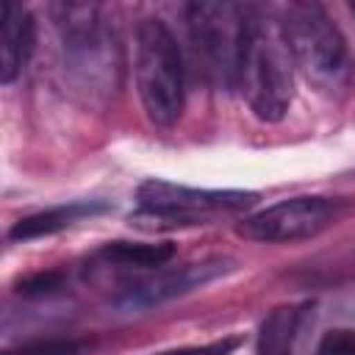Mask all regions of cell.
<instances>
[{"label":"cell","instance_id":"cell-10","mask_svg":"<svg viewBox=\"0 0 355 355\" xmlns=\"http://www.w3.org/2000/svg\"><path fill=\"white\" fill-rule=\"evenodd\" d=\"M111 205L103 202V200H78V202H67V205H55V208H44V211H36L31 216H22L14 222V227L8 230V239L11 241H33V239H42V236H53L58 230H67L69 225L86 219V216H94V214H103L108 211Z\"/></svg>","mask_w":355,"mask_h":355},{"label":"cell","instance_id":"cell-3","mask_svg":"<svg viewBox=\"0 0 355 355\" xmlns=\"http://www.w3.org/2000/svg\"><path fill=\"white\" fill-rule=\"evenodd\" d=\"M294 67L322 92H336L349 78V50L330 19V14L319 3L294 0L277 8Z\"/></svg>","mask_w":355,"mask_h":355},{"label":"cell","instance_id":"cell-5","mask_svg":"<svg viewBox=\"0 0 355 355\" xmlns=\"http://www.w3.org/2000/svg\"><path fill=\"white\" fill-rule=\"evenodd\" d=\"M258 200L255 191L241 189H194L169 180H144L136 189V214L130 216L136 225L169 227V225H197L214 214L244 211Z\"/></svg>","mask_w":355,"mask_h":355},{"label":"cell","instance_id":"cell-6","mask_svg":"<svg viewBox=\"0 0 355 355\" xmlns=\"http://www.w3.org/2000/svg\"><path fill=\"white\" fill-rule=\"evenodd\" d=\"M244 3H189L186 28L191 47L211 83L236 89V61L241 42Z\"/></svg>","mask_w":355,"mask_h":355},{"label":"cell","instance_id":"cell-13","mask_svg":"<svg viewBox=\"0 0 355 355\" xmlns=\"http://www.w3.org/2000/svg\"><path fill=\"white\" fill-rule=\"evenodd\" d=\"M316 355H355V330L336 327L319 338Z\"/></svg>","mask_w":355,"mask_h":355},{"label":"cell","instance_id":"cell-15","mask_svg":"<svg viewBox=\"0 0 355 355\" xmlns=\"http://www.w3.org/2000/svg\"><path fill=\"white\" fill-rule=\"evenodd\" d=\"M241 336H225L216 341H208L202 347H178V349H166V352H155V355H230L241 347Z\"/></svg>","mask_w":355,"mask_h":355},{"label":"cell","instance_id":"cell-4","mask_svg":"<svg viewBox=\"0 0 355 355\" xmlns=\"http://www.w3.org/2000/svg\"><path fill=\"white\" fill-rule=\"evenodd\" d=\"M136 89L150 122L169 128L183 114L186 83L183 55L175 33L158 17H147L136 28Z\"/></svg>","mask_w":355,"mask_h":355},{"label":"cell","instance_id":"cell-8","mask_svg":"<svg viewBox=\"0 0 355 355\" xmlns=\"http://www.w3.org/2000/svg\"><path fill=\"white\" fill-rule=\"evenodd\" d=\"M236 269V261L227 258V255H211V258H202V261H191V263H183V266H172V269H161L155 272L153 277L125 288L119 297H116V305L125 308V311H139V308H153V305H161L166 300H175L180 294H189L216 277H225Z\"/></svg>","mask_w":355,"mask_h":355},{"label":"cell","instance_id":"cell-1","mask_svg":"<svg viewBox=\"0 0 355 355\" xmlns=\"http://www.w3.org/2000/svg\"><path fill=\"white\" fill-rule=\"evenodd\" d=\"M236 89L263 122H280L294 100V58L272 6L244 3Z\"/></svg>","mask_w":355,"mask_h":355},{"label":"cell","instance_id":"cell-17","mask_svg":"<svg viewBox=\"0 0 355 355\" xmlns=\"http://www.w3.org/2000/svg\"><path fill=\"white\" fill-rule=\"evenodd\" d=\"M352 14H355V3H352Z\"/></svg>","mask_w":355,"mask_h":355},{"label":"cell","instance_id":"cell-2","mask_svg":"<svg viewBox=\"0 0 355 355\" xmlns=\"http://www.w3.org/2000/svg\"><path fill=\"white\" fill-rule=\"evenodd\" d=\"M53 25L64 50V69L72 75L78 89L89 94H108L119 83V44L103 6L97 3H53Z\"/></svg>","mask_w":355,"mask_h":355},{"label":"cell","instance_id":"cell-7","mask_svg":"<svg viewBox=\"0 0 355 355\" xmlns=\"http://www.w3.org/2000/svg\"><path fill=\"white\" fill-rule=\"evenodd\" d=\"M349 208L352 202L344 197H322V194L291 197L247 216L239 225V236L250 241H266V244L302 241L336 225Z\"/></svg>","mask_w":355,"mask_h":355},{"label":"cell","instance_id":"cell-12","mask_svg":"<svg viewBox=\"0 0 355 355\" xmlns=\"http://www.w3.org/2000/svg\"><path fill=\"white\" fill-rule=\"evenodd\" d=\"M175 252L178 247L172 241H111L100 247L97 258L122 269H161L175 258Z\"/></svg>","mask_w":355,"mask_h":355},{"label":"cell","instance_id":"cell-16","mask_svg":"<svg viewBox=\"0 0 355 355\" xmlns=\"http://www.w3.org/2000/svg\"><path fill=\"white\" fill-rule=\"evenodd\" d=\"M6 355H80V344L69 338H47V341H36V344H28Z\"/></svg>","mask_w":355,"mask_h":355},{"label":"cell","instance_id":"cell-14","mask_svg":"<svg viewBox=\"0 0 355 355\" xmlns=\"http://www.w3.org/2000/svg\"><path fill=\"white\" fill-rule=\"evenodd\" d=\"M61 286H64L61 272H39V275H31V277L19 280L17 291L25 294V297H47V294H55Z\"/></svg>","mask_w":355,"mask_h":355},{"label":"cell","instance_id":"cell-11","mask_svg":"<svg viewBox=\"0 0 355 355\" xmlns=\"http://www.w3.org/2000/svg\"><path fill=\"white\" fill-rule=\"evenodd\" d=\"M308 313V305H277L272 308L261 327L255 341V355H291L297 336L302 330V319Z\"/></svg>","mask_w":355,"mask_h":355},{"label":"cell","instance_id":"cell-9","mask_svg":"<svg viewBox=\"0 0 355 355\" xmlns=\"http://www.w3.org/2000/svg\"><path fill=\"white\" fill-rule=\"evenodd\" d=\"M36 22L28 8L3 3L0 8V80L11 83L33 53Z\"/></svg>","mask_w":355,"mask_h":355}]
</instances>
